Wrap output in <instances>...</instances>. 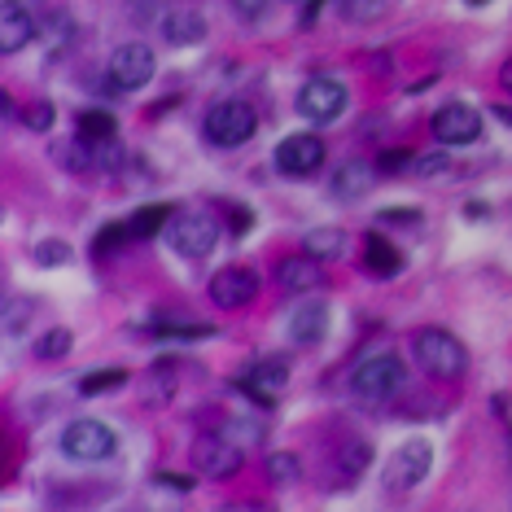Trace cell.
<instances>
[{
    "instance_id": "4dcf8cb0",
    "label": "cell",
    "mask_w": 512,
    "mask_h": 512,
    "mask_svg": "<svg viewBox=\"0 0 512 512\" xmlns=\"http://www.w3.org/2000/svg\"><path fill=\"white\" fill-rule=\"evenodd\" d=\"M386 9V0H337V14L346 22H372Z\"/></svg>"
},
{
    "instance_id": "cb8c5ba5",
    "label": "cell",
    "mask_w": 512,
    "mask_h": 512,
    "mask_svg": "<svg viewBox=\"0 0 512 512\" xmlns=\"http://www.w3.org/2000/svg\"><path fill=\"white\" fill-rule=\"evenodd\" d=\"M71 346H75L71 329H44L31 351H36V359H62V355H71Z\"/></svg>"
},
{
    "instance_id": "9c48e42d",
    "label": "cell",
    "mask_w": 512,
    "mask_h": 512,
    "mask_svg": "<svg viewBox=\"0 0 512 512\" xmlns=\"http://www.w3.org/2000/svg\"><path fill=\"white\" fill-rule=\"evenodd\" d=\"M62 451L71 460L97 464L114 451V429L101 421H75V425H66V434H62Z\"/></svg>"
},
{
    "instance_id": "4fadbf2b",
    "label": "cell",
    "mask_w": 512,
    "mask_h": 512,
    "mask_svg": "<svg viewBox=\"0 0 512 512\" xmlns=\"http://www.w3.org/2000/svg\"><path fill=\"white\" fill-rule=\"evenodd\" d=\"M241 447L237 442H228V438H219V434H202L193 442V464L202 469L206 477H232L241 469Z\"/></svg>"
},
{
    "instance_id": "7bdbcfd3",
    "label": "cell",
    "mask_w": 512,
    "mask_h": 512,
    "mask_svg": "<svg viewBox=\"0 0 512 512\" xmlns=\"http://www.w3.org/2000/svg\"><path fill=\"white\" fill-rule=\"evenodd\" d=\"M469 5H486V0H469Z\"/></svg>"
},
{
    "instance_id": "ac0fdd59",
    "label": "cell",
    "mask_w": 512,
    "mask_h": 512,
    "mask_svg": "<svg viewBox=\"0 0 512 512\" xmlns=\"http://www.w3.org/2000/svg\"><path fill=\"white\" fill-rule=\"evenodd\" d=\"M364 267L372 276H381V281H390V276L403 272V254L394 250L386 237H377V232H372V237L364 241Z\"/></svg>"
},
{
    "instance_id": "ee69618b",
    "label": "cell",
    "mask_w": 512,
    "mask_h": 512,
    "mask_svg": "<svg viewBox=\"0 0 512 512\" xmlns=\"http://www.w3.org/2000/svg\"><path fill=\"white\" fill-rule=\"evenodd\" d=\"M302 5H307V0H302Z\"/></svg>"
},
{
    "instance_id": "d6a6232c",
    "label": "cell",
    "mask_w": 512,
    "mask_h": 512,
    "mask_svg": "<svg viewBox=\"0 0 512 512\" xmlns=\"http://www.w3.org/2000/svg\"><path fill=\"white\" fill-rule=\"evenodd\" d=\"M36 263L40 267H62V263H71V246H66V241H40L36 246Z\"/></svg>"
},
{
    "instance_id": "2e32d148",
    "label": "cell",
    "mask_w": 512,
    "mask_h": 512,
    "mask_svg": "<svg viewBox=\"0 0 512 512\" xmlns=\"http://www.w3.org/2000/svg\"><path fill=\"white\" fill-rule=\"evenodd\" d=\"M289 333H294L298 346H320L324 333H329V307L324 302H302V307L289 316Z\"/></svg>"
},
{
    "instance_id": "f546056e",
    "label": "cell",
    "mask_w": 512,
    "mask_h": 512,
    "mask_svg": "<svg viewBox=\"0 0 512 512\" xmlns=\"http://www.w3.org/2000/svg\"><path fill=\"white\" fill-rule=\"evenodd\" d=\"M368 460H372V447H368V438H351L342 447V469L351 473V477H359L368 469Z\"/></svg>"
},
{
    "instance_id": "f35d334b",
    "label": "cell",
    "mask_w": 512,
    "mask_h": 512,
    "mask_svg": "<svg viewBox=\"0 0 512 512\" xmlns=\"http://www.w3.org/2000/svg\"><path fill=\"white\" fill-rule=\"evenodd\" d=\"M158 486H176V491H193V477H176V473H158Z\"/></svg>"
},
{
    "instance_id": "d4e9b609",
    "label": "cell",
    "mask_w": 512,
    "mask_h": 512,
    "mask_svg": "<svg viewBox=\"0 0 512 512\" xmlns=\"http://www.w3.org/2000/svg\"><path fill=\"white\" fill-rule=\"evenodd\" d=\"M127 237H132V224H106L97 237H92V259H110Z\"/></svg>"
},
{
    "instance_id": "5b68a950",
    "label": "cell",
    "mask_w": 512,
    "mask_h": 512,
    "mask_svg": "<svg viewBox=\"0 0 512 512\" xmlns=\"http://www.w3.org/2000/svg\"><path fill=\"white\" fill-rule=\"evenodd\" d=\"M219 241V224L206 211H184L167 224V246L184 259H206Z\"/></svg>"
},
{
    "instance_id": "7c38bea8",
    "label": "cell",
    "mask_w": 512,
    "mask_h": 512,
    "mask_svg": "<svg viewBox=\"0 0 512 512\" xmlns=\"http://www.w3.org/2000/svg\"><path fill=\"white\" fill-rule=\"evenodd\" d=\"M211 302L224 311H237V307H250L254 298H259V276L250 272V267H224V272L211 276Z\"/></svg>"
},
{
    "instance_id": "60d3db41",
    "label": "cell",
    "mask_w": 512,
    "mask_h": 512,
    "mask_svg": "<svg viewBox=\"0 0 512 512\" xmlns=\"http://www.w3.org/2000/svg\"><path fill=\"white\" fill-rule=\"evenodd\" d=\"M499 88H508V92H512V57H508L504 66H499Z\"/></svg>"
},
{
    "instance_id": "d6986e66",
    "label": "cell",
    "mask_w": 512,
    "mask_h": 512,
    "mask_svg": "<svg viewBox=\"0 0 512 512\" xmlns=\"http://www.w3.org/2000/svg\"><path fill=\"white\" fill-rule=\"evenodd\" d=\"M53 162L79 176V171L97 167V145H92L88 136H66V141H57V145H53Z\"/></svg>"
},
{
    "instance_id": "484cf974",
    "label": "cell",
    "mask_w": 512,
    "mask_h": 512,
    "mask_svg": "<svg viewBox=\"0 0 512 512\" xmlns=\"http://www.w3.org/2000/svg\"><path fill=\"white\" fill-rule=\"evenodd\" d=\"M127 386V372L123 368H106V372H88L84 381H79V394L92 399V394H106V390H119Z\"/></svg>"
},
{
    "instance_id": "4316f807",
    "label": "cell",
    "mask_w": 512,
    "mask_h": 512,
    "mask_svg": "<svg viewBox=\"0 0 512 512\" xmlns=\"http://www.w3.org/2000/svg\"><path fill=\"white\" fill-rule=\"evenodd\" d=\"M267 482H272V486H294L298 482V456L276 451V456L267 460Z\"/></svg>"
},
{
    "instance_id": "1f68e13d",
    "label": "cell",
    "mask_w": 512,
    "mask_h": 512,
    "mask_svg": "<svg viewBox=\"0 0 512 512\" xmlns=\"http://www.w3.org/2000/svg\"><path fill=\"white\" fill-rule=\"evenodd\" d=\"M416 167V154L412 149H386V154H377V171L381 176H399V171Z\"/></svg>"
},
{
    "instance_id": "74e56055",
    "label": "cell",
    "mask_w": 512,
    "mask_h": 512,
    "mask_svg": "<svg viewBox=\"0 0 512 512\" xmlns=\"http://www.w3.org/2000/svg\"><path fill=\"white\" fill-rule=\"evenodd\" d=\"M22 119H27L31 132H44V127L53 123V106H44V101H40V106H31L27 114H22Z\"/></svg>"
},
{
    "instance_id": "277c9868",
    "label": "cell",
    "mask_w": 512,
    "mask_h": 512,
    "mask_svg": "<svg viewBox=\"0 0 512 512\" xmlns=\"http://www.w3.org/2000/svg\"><path fill=\"white\" fill-rule=\"evenodd\" d=\"M429 464H434V451H429L425 438H407L399 451L386 460V473H381V486H386L390 495H407L412 486L425 482Z\"/></svg>"
},
{
    "instance_id": "3957f363",
    "label": "cell",
    "mask_w": 512,
    "mask_h": 512,
    "mask_svg": "<svg viewBox=\"0 0 512 512\" xmlns=\"http://www.w3.org/2000/svg\"><path fill=\"white\" fill-rule=\"evenodd\" d=\"M403 386H407V368H403L399 355H372L355 368V377H351V390L364 403H386Z\"/></svg>"
},
{
    "instance_id": "e0dca14e",
    "label": "cell",
    "mask_w": 512,
    "mask_h": 512,
    "mask_svg": "<svg viewBox=\"0 0 512 512\" xmlns=\"http://www.w3.org/2000/svg\"><path fill=\"white\" fill-rule=\"evenodd\" d=\"M206 36V18L197 14V9H171V14H162V40L184 49V44H197Z\"/></svg>"
},
{
    "instance_id": "5bb4252c",
    "label": "cell",
    "mask_w": 512,
    "mask_h": 512,
    "mask_svg": "<svg viewBox=\"0 0 512 512\" xmlns=\"http://www.w3.org/2000/svg\"><path fill=\"white\" fill-rule=\"evenodd\" d=\"M31 36H36V9L27 0H5V9H0V49L18 53L27 49Z\"/></svg>"
},
{
    "instance_id": "603a6c76",
    "label": "cell",
    "mask_w": 512,
    "mask_h": 512,
    "mask_svg": "<svg viewBox=\"0 0 512 512\" xmlns=\"http://www.w3.org/2000/svg\"><path fill=\"white\" fill-rule=\"evenodd\" d=\"M79 136H88L92 145L97 141H114V114L106 110H79Z\"/></svg>"
},
{
    "instance_id": "836d02e7",
    "label": "cell",
    "mask_w": 512,
    "mask_h": 512,
    "mask_svg": "<svg viewBox=\"0 0 512 512\" xmlns=\"http://www.w3.org/2000/svg\"><path fill=\"white\" fill-rule=\"evenodd\" d=\"M416 176H425V180H434V176H447L451 171V158L447 154H416Z\"/></svg>"
},
{
    "instance_id": "6da1fadb",
    "label": "cell",
    "mask_w": 512,
    "mask_h": 512,
    "mask_svg": "<svg viewBox=\"0 0 512 512\" xmlns=\"http://www.w3.org/2000/svg\"><path fill=\"white\" fill-rule=\"evenodd\" d=\"M416 351V364L425 372H434V377H464V368H469V351L460 346V337H451L447 329H421L412 342Z\"/></svg>"
},
{
    "instance_id": "d590c367",
    "label": "cell",
    "mask_w": 512,
    "mask_h": 512,
    "mask_svg": "<svg viewBox=\"0 0 512 512\" xmlns=\"http://www.w3.org/2000/svg\"><path fill=\"white\" fill-rule=\"evenodd\" d=\"M232 9H237V18L254 22V18H263L267 9H272V0H232Z\"/></svg>"
},
{
    "instance_id": "30bf717a",
    "label": "cell",
    "mask_w": 512,
    "mask_h": 512,
    "mask_svg": "<svg viewBox=\"0 0 512 512\" xmlns=\"http://www.w3.org/2000/svg\"><path fill=\"white\" fill-rule=\"evenodd\" d=\"M429 127H434V136L447 149L451 145H473L477 136H482V114H477L473 106H464V101H447L442 110H434Z\"/></svg>"
},
{
    "instance_id": "ffe728a7",
    "label": "cell",
    "mask_w": 512,
    "mask_h": 512,
    "mask_svg": "<svg viewBox=\"0 0 512 512\" xmlns=\"http://www.w3.org/2000/svg\"><path fill=\"white\" fill-rule=\"evenodd\" d=\"M372 180H377V167L364 158H351L342 171L333 176V197H359L372 189Z\"/></svg>"
},
{
    "instance_id": "e575fe53",
    "label": "cell",
    "mask_w": 512,
    "mask_h": 512,
    "mask_svg": "<svg viewBox=\"0 0 512 512\" xmlns=\"http://www.w3.org/2000/svg\"><path fill=\"white\" fill-rule=\"evenodd\" d=\"M27 320H31V307H22V302H9L5 333H9V337H22V329H27Z\"/></svg>"
},
{
    "instance_id": "ba28073f",
    "label": "cell",
    "mask_w": 512,
    "mask_h": 512,
    "mask_svg": "<svg viewBox=\"0 0 512 512\" xmlns=\"http://www.w3.org/2000/svg\"><path fill=\"white\" fill-rule=\"evenodd\" d=\"M346 88L337 84V79H329V75H311L307 84H302V92H298V114L302 119H311V123H333L337 114L346 110Z\"/></svg>"
},
{
    "instance_id": "9a60e30c",
    "label": "cell",
    "mask_w": 512,
    "mask_h": 512,
    "mask_svg": "<svg viewBox=\"0 0 512 512\" xmlns=\"http://www.w3.org/2000/svg\"><path fill=\"white\" fill-rule=\"evenodd\" d=\"M276 281H281V289H289V294H316L324 285V267L316 254H289V259H281V267H276Z\"/></svg>"
},
{
    "instance_id": "ab89813d",
    "label": "cell",
    "mask_w": 512,
    "mask_h": 512,
    "mask_svg": "<svg viewBox=\"0 0 512 512\" xmlns=\"http://www.w3.org/2000/svg\"><path fill=\"white\" fill-rule=\"evenodd\" d=\"M232 232H237V237H241V232H250V211H246V206H237V211H232Z\"/></svg>"
},
{
    "instance_id": "8992f818",
    "label": "cell",
    "mask_w": 512,
    "mask_h": 512,
    "mask_svg": "<svg viewBox=\"0 0 512 512\" xmlns=\"http://www.w3.org/2000/svg\"><path fill=\"white\" fill-rule=\"evenodd\" d=\"M285 381H289V364L285 359H259V364H250L246 372L237 377V394H246V399L254 403V407H276V394L285 390Z\"/></svg>"
},
{
    "instance_id": "83f0119b",
    "label": "cell",
    "mask_w": 512,
    "mask_h": 512,
    "mask_svg": "<svg viewBox=\"0 0 512 512\" xmlns=\"http://www.w3.org/2000/svg\"><path fill=\"white\" fill-rule=\"evenodd\" d=\"M211 324H184V320H158V337H180V342H197V337H211Z\"/></svg>"
},
{
    "instance_id": "7a4b0ae2",
    "label": "cell",
    "mask_w": 512,
    "mask_h": 512,
    "mask_svg": "<svg viewBox=\"0 0 512 512\" xmlns=\"http://www.w3.org/2000/svg\"><path fill=\"white\" fill-rule=\"evenodd\" d=\"M254 132H259V114H254L250 101H219V106H211V114H206V141L211 145H224V149H237L254 141Z\"/></svg>"
},
{
    "instance_id": "8fae6325",
    "label": "cell",
    "mask_w": 512,
    "mask_h": 512,
    "mask_svg": "<svg viewBox=\"0 0 512 512\" xmlns=\"http://www.w3.org/2000/svg\"><path fill=\"white\" fill-rule=\"evenodd\" d=\"M154 79V49L149 44H119L110 53V84L114 88H145Z\"/></svg>"
},
{
    "instance_id": "44dd1931",
    "label": "cell",
    "mask_w": 512,
    "mask_h": 512,
    "mask_svg": "<svg viewBox=\"0 0 512 512\" xmlns=\"http://www.w3.org/2000/svg\"><path fill=\"white\" fill-rule=\"evenodd\" d=\"M171 219H176V211H171L167 202H149V206H141V211L132 215V232L136 237H154V232H167Z\"/></svg>"
},
{
    "instance_id": "8d00e7d4",
    "label": "cell",
    "mask_w": 512,
    "mask_h": 512,
    "mask_svg": "<svg viewBox=\"0 0 512 512\" xmlns=\"http://www.w3.org/2000/svg\"><path fill=\"white\" fill-rule=\"evenodd\" d=\"M377 219H381V224H403V228H421L425 224L421 211H381Z\"/></svg>"
},
{
    "instance_id": "52a82bcc",
    "label": "cell",
    "mask_w": 512,
    "mask_h": 512,
    "mask_svg": "<svg viewBox=\"0 0 512 512\" xmlns=\"http://www.w3.org/2000/svg\"><path fill=\"white\" fill-rule=\"evenodd\" d=\"M272 162H276L281 176L307 180V176H316V171L324 167V141L320 136H311V132H294V136H285V141L276 145Z\"/></svg>"
},
{
    "instance_id": "f1b7e54d",
    "label": "cell",
    "mask_w": 512,
    "mask_h": 512,
    "mask_svg": "<svg viewBox=\"0 0 512 512\" xmlns=\"http://www.w3.org/2000/svg\"><path fill=\"white\" fill-rule=\"evenodd\" d=\"M171 364H154V372H149V386H145V403L149 407H162L171 399Z\"/></svg>"
},
{
    "instance_id": "7402d4cb",
    "label": "cell",
    "mask_w": 512,
    "mask_h": 512,
    "mask_svg": "<svg viewBox=\"0 0 512 512\" xmlns=\"http://www.w3.org/2000/svg\"><path fill=\"white\" fill-rule=\"evenodd\" d=\"M342 250H346V232L342 228H316V232H307V254H316L320 263L337 259Z\"/></svg>"
},
{
    "instance_id": "b9f144b4",
    "label": "cell",
    "mask_w": 512,
    "mask_h": 512,
    "mask_svg": "<svg viewBox=\"0 0 512 512\" xmlns=\"http://www.w3.org/2000/svg\"><path fill=\"white\" fill-rule=\"evenodd\" d=\"M464 215H469V219H482V215H486V206H477V202H469V206H464Z\"/></svg>"
}]
</instances>
